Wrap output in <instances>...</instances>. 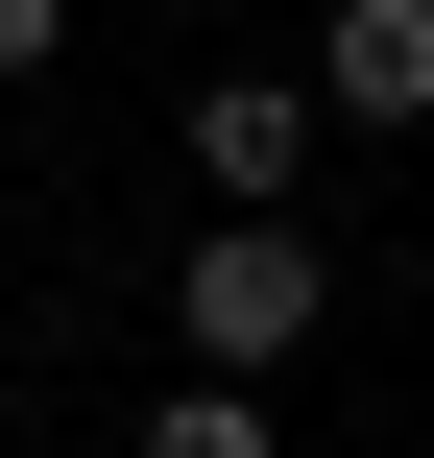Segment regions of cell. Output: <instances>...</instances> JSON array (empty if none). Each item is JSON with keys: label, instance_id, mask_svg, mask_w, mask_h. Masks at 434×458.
<instances>
[{"label": "cell", "instance_id": "6", "mask_svg": "<svg viewBox=\"0 0 434 458\" xmlns=\"http://www.w3.org/2000/svg\"><path fill=\"white\" fill-rule=\"evenodd\" d=\"M193 24H242V48H266V24H314V0H193Z\"/></svg>", "mask_w": 434, "mask_h": 458}, {"label": "cell", "instance_id": "1", "mask_svg": "<svg viewBox=\"0 0 434 458\" xmlns=\"http://www.w3.org/2000/svg\"><path fill=\"white\" fill-rule=\"evenodd\" d=\"M314 314H338V242H314V217H193V266H169V362L290 386V362H314Z\"/></svg>", "mask_w": 434, "mask_h": 458}, {"label": "cell", "instance_id": "2", "mask_svg": "<svg viewBox=\"0 0 434 458\" xmlns=\"http://www.w3.org/2000/svg\"><path fill=\"white\" fill-rule=\"evenodd\" d=\"M314 145H338V121H314V72H290V48H217V72H193V193H217V217H290V193H314Z\"/></svg>", "mask_w": 434, "mask_h": 458}, {"label": "cell", "instance_id": "3", "mask_svg": "<svg viewBox=\"0 0 434 458\" xmlns=\"http://www.w3.org/2000/svg\"><path fill=\"white\" fill-rule=\"evenodd\" d=\"M290 72H314V121H338V145H411V121H434V0H314V24H290Z\"/></svg>", "mask_w": 434, "mask_h": 458}, {"label": "cell", "instance_id": "4", "mask_svg": "<svg viewBox=\"0 0 434 458\" xmlns=\"http://www.w3.org/2000/svg\"><path fill=\"white\" fill-rule=\"evenodd\" d=\"M145 458H290V411H266V386H217V362H169V411H145Z\"/></svg>", "mask_w": 434, "mask_h": 458}, {"label": "cell", "instance_id": "5", "mask_svg": "<svg viewBox=\"0 0 434 458\" xmlns=\"http://www.w3.org/2000/svg\"><path fill=\"white\" fill-rule=\"evenodd\" d=\"M48 48H72V0H0V72H48Z\"/></svg>", "mask_w": 434, "mask_h": 458}]
</instances>
